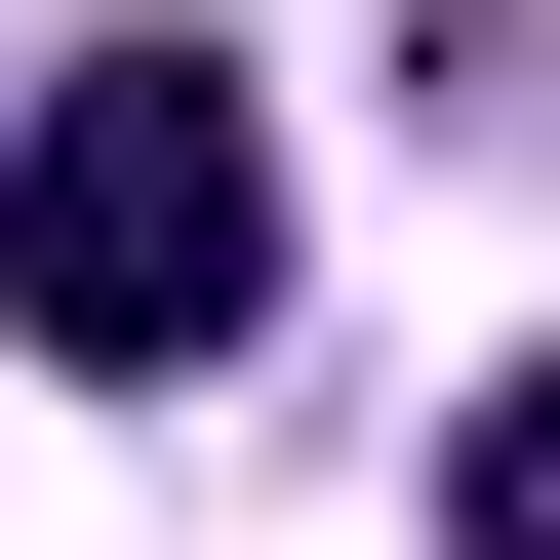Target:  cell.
<instances>
[{
	"label": "cell",
	"instance_id": "cell-2",
	"mask_svg": "<svg viewBox=\"0 0 560 560\" xmlns=\"http://www.w3.org/2000/svg\"><path fill=\"white\" fill-rule=\"evenodd\" d=\"M441 560H560V361H480V441H441Z\"/></svg>",
	"mask_w": 560,
	"mask_h": 560
},
{
	"label": "cell",
	"instance_id": "cell-1",
	"mask_svg": "<svg viewBox=\"0 0 560 560\" xmlns=\"http://www.w3.org/2000/svg\"><path fill=\"white\" fill-rule=\"evenodd\" d=\"M0 320H40V361H241L280 320V120L200 81V40H81V81H40V161H0Z\"/></svg>",
	"mask_w": 560,
	"mask_h": 560
}]
</instances>
